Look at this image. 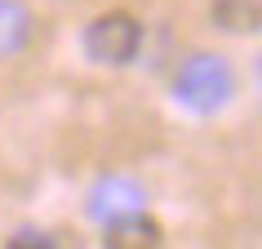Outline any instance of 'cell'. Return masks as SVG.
Returning <instances> with one entry per match:
<instances>
[{
    "mask_svg": "<svg viewBox=\"0 0 262 249\" xmlns=\"http://www.w3.org/2000/svg\"><path fill=\"white\" fill-rule=\"evenodd\" d=\"M173 98L195 116H213L235 98V67L222 54H191L173 71Z\"/></svg>",
    "mask_w": 262,
    "mask_h": 249,
    "instance_id": "6da1fadb",
    "label": "cell"
},
{
    "mask_svg": "<svg viewBox=\"0 0 262 249\" xmlns=\"http://www.w3.org/2000/svg\"><path fill=\"white\" fill-rule=\"evenodd\" d=\"M142 49V23L129 14H102L84 27V54L98 67H129Z\"/></svg>",
    "mask_w": 262,
    "mask_h": 249,
    "instance_id": "7a4b0ae2",
    "label": "cell"
},
{
    "mask_svg": "<svg viewBox=\"0 0 262 249\" xmlns=\"http://www.w3.org/2000/svg\"><path fill=\"white\" fill-rule=\"evenodd\" d=\"M134 209H147V187L129 174H107V178L94 182L89 192V218L94 222H111L120 214H134Z\"/></svg>",
    "mask_w": 262,
    "mask_h": 249,
    "instance_id": "3957f363",
    "label": "cell"
},
{
    "mask_svg": "<svg viewBox=\"0 0 262 249\" xmlns=\"http://www.w3.org/2000/svg\"><path fill=\"white\" fill-rule=\"evenodd\" d=\"M160 245H165V232L147 209L102 222V249H160Z\"/></svg>",
    "mask_w": 262,
    "mask_h": 249,
    "instance_id": "277c9868",
    "label": "cell"
},
{
    "mask_svg": "<svg viewBox=\"0 0 262 249\" xmlns=\"http://www.w3.org/2000/svg\"><path fill=\"white\" fill-rule=\"evenodd\" d=\"M36 36V18L23 0H0V58H18Z\"/></svg>",
    "mask_w": 262,
    "mask_h": 249,
    "instance_id": "5b68a950",
    "label": "cell"
},
{
    "mask_svg": "<svg viewBox=\"0 0 262 249\" xmlns=\"http://www.w3.org/2000/svg\"><path fill=\"white\" fill-rule=\"evenodd\" d=\"M213 23L235 36H253L262 23V0H213Z\"/></svg>",
    "mask_w": 262,
    "mask_h": 249,
    "instance_id": "8992f818",
    "label": "cell"
},
{
    "mask_svg": "<svg viewBox=\"0 0 262 249\" xmlns=\"http://www.w3.org/2000/svg\"><path fill=\"white\" fill-rule=\"evenodd\" d=\"M5 249H54V240H49L45 232H31V227H27V232L9 236V245H5Z\"/></svg>",
    "mask_w": 262,
    "mask_h": 249,
    "instance_id": "52a82bcc",
    "label": "cell"
}]
</instances>
